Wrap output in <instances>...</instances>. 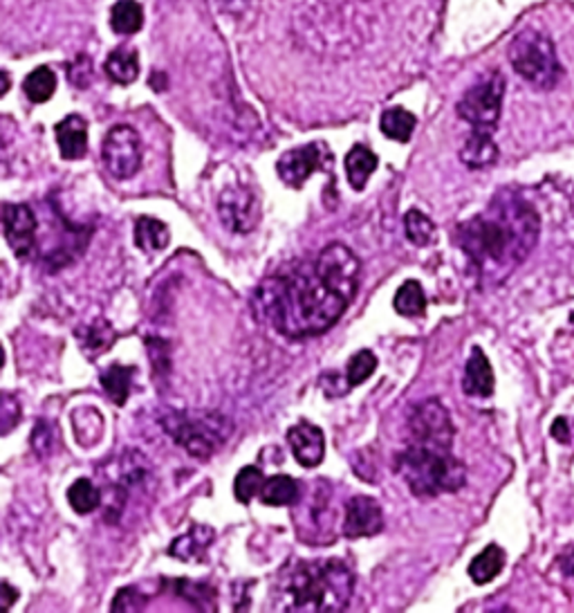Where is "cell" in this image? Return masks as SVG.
<instances>
[{"mask_svg": "<svg viewBox=\"0 0 574 613\" xmlns=\"http://www.w3.org/2000/svg\"><path fill=\"white\" fill-rule=\"evenodd\" d=\"M362 261L343 243H330L313 259L292 261L265 276L254 292L256 317L292 339L333 328L357 295Z\"/></svg>", "mask_w": 574, "mask_h": 613, "instance_id": "cell-1", "label": "cell"}, {"mask_svg": "<svg viewBox=\"0 0 574 613\" xmlns=\"http://www.w3.org/2000/svg\"><path fill=\"white\" fill-rule=\"evenodd\" d=\"M537 209L514 192H500L478 216L460 223L456 243L485 284H498L538 243Z\"/></svg>", "mask_w": 574, "mask_h": 613, "instance_id": "cell-2", "label": "cell"}, {"mask_svg": "<svg viewBox=\"0 0 574 613\" xmlns=\"http://www.w3.org/2000/svg\"><path fill=\"white\" fill-rule=\"evenodd\" d=\"M353 588L354 576L342 559L301 562L281 580L274 607L281 611H343Z\"/></svg>", "mask_w": 574, "mask_h": 613, "instance_id": "cell-3", "label": "cell"}, {"mask_svg": "<svg viewBox=\"0 0 574 613\" xmlns=\"http://www.w3.org/2000/svg\"><path fill=\"white\" fill-rule=\"evenodd\" d=\"M395 472L415 496L458 493L466 481L465 465L451 454V447L422 442H406L395 459Z\"/></svg>", "mask_w": 574, "mask_h": 613, "instance_id": "cell-4", "label": "cell"}, {"mask_svg": "<svg viewBox=\"0 0 574 613\" xmlns=\"http://www.w3.org/2000/svg\"><path fill=\"white\" fill-rule=\"evenodd\" d=\"M159 425L193 459H209L218 447L225 445L231 434V422L213 411H178L167 409L159 416Z\"/></svg>", "mask_w": 574, "mask_h": 613, "instance_id": "cell-5", "label": "cell"}, {"mask_svg": "<svg viewBox=\"0 0 574 613\" xmlns=\"http://www.w3.org/2000/svg\"><path fill=\"white\" fill-rule=\"evenodd\" d=\"M509 63L525 81L543 90L557 86L563 77L552 41L537 29H525L514 38L509 46Z\"/></svg>", "mask_w": 574, "mask_h": 613, "instance_id": "cell-6", "label": "cell"}, {"mask_svg": "<svg viewBox=\"0 0 574 613\" xmlns=\"http://www.w3.org/2000/svg\"><path fill=\"white\" fill-rule=\"evenodd\" d=\"M503 97L505 79L500 77V72H494L465 92V97L458 101V115L466 124H471L474 130L494 133L500 119V110H503Z\"/></svg>", "mask_w": 574, "mask_h": 613, "instance_id": "cell-7", "label": "cell"}, {"mask_svg": "<svg viewBox=\"0 0 574 613\" xmlns=\"http://www.w3.org/2000/svg\"><path fill=\"white\" fill-rule=\"evenodd\" d=\"M106 169L117 180H130L142 167V140L128 124H117L106 133L101 144Z\"/></svg>", "mask_w": 574, "mask_h": 613, "instance_id": "cell-8", "label": "cell"}, {"mask_svg": "<svg viewBox=\"0 0 574 613\" xmlns=\"http://www.w3.org/2000/svg\"><path fill=\"white\" fill-rule=\"evenodd\" d=\"M408 442H422V445H454L456 427L451 422L449 411L440 400L420 402L406 422Z\"/></svg>", "mask_w": 574, "mask_h": 613, "instance_id": "cell-9", "label": "cell"}, {"mask_svg": "<svg viewBox=\"0 0 574 613\" xmlns=\"http://www.w3.org/2000/svg\"><path fill=\"white\" fill-rule=\"evenodd\" d=\"M333 164V155L325 149L323 144L313 142L299 146V149H292L287 153L281 155L279 164H276V171H279L281 180L287 187H303L305 180L310 178L319 169H330Z\"/></svg>", "mask_w": 574, "mask_h": 613, "instance_id": "cell-10", "label": "cell"}, {"mask_svg": "<svg viewBox=\"0 0 574 613\" xmlns=\"http://www.w3.org/2000/svg\"><path fill=\"white\" fill-rule=\"evenodd\" d=\"M218 213L230 232L250 234L261 221V203L247 187H230L218 198Z\"/></svg>", "mask_w": 574, "mask_h": 613, "instance_id": "cell-11", "label": "cell"}, {"mask_svg": "<svg viewBox=\"0 0 574 613\" xmlns=\"http://www.w3.org/2000/svg\"><path fill=\"white\" fill-rule=\"evenodd\" d=\"M36 216L26 203H7L3 207V232L18 259H27L36 247Z\"/></svg>", "mask_w": 574, "mask_h": 613, "instance_id": "cell-12", "label": "cell"}, {"mask_svg": "<svg viewBox=\"0 0 574 613\" xmlns=\"http://www.w3.org/2000/svg\"><path fill=\"white\" fill-rule=\"evenodd\" d=\"M384 528V513L377 499L366 494L350 496L343 505L342 535L348 539L374 537Z\"/></svg>", "mask_w": 574, "mask_h": 613, "instance_id": "cell-13", "label": "cell"}, {"mask_svg": "<svg viewBox=\"0 0 574 613\" xmlns=\"http://www.w3.org/2000/svg\"><path fill=\"white\" fill-rule=\"evenodd\" d=\"M287 445L301 467H316L323 463L325 438L319 427L308 421L296 422L287 430Z\"/></svg>", "mask_w": 574, "mask_h": 613, "instance_id": "cell-14", "label": "cell"}, {"mask_svg": "<svg viewBox=\"0 0 574 613\" xmlns=\"http://www.w3.org/2000/svg\"><path fill=\"white\" fill-rule=\"evenodd\" d=\"M213 539H216V530L211 525L193 524L187 533L173 539L169 555L179 562H207V551Z\"/></svg>", "mask_w": 574, "mask_h": 613, "instance_id": "cell-15", "label": "cell"}, {"mask_svg": "<svg viewBox=\"0 0 574 613\" xmlns=\"http://www.w3.org/2000/svg\"><path fill=\"white\" fill-rule=\"evenodd\" d=\"M494 369H491L487 355L480 347H474L471 358L466 359L462 391L471 398H489L494 393Z\"/></svg>", "mask_w": 574, "mask_h": 613, "instance_id": "cell-16", "label": "cell"}, {"mask_svg": "<svg viewBox=\"0 0 574 613\" xmlns=\"http://www.w3.org/2000/svg\"><path fill=\"white\" fill-rule=\"evenodd\" d=\"M63 160H81L87 151V124L81 115H67L55 126Z\"/></svg>", "mask_w": 574, "mask_h": 613, "instance_id": "cell-17", "label": "cell"}, {"mask_svg": "<svg viewBox=\"0 0 574 613\" xmlns=\"http://www.w3.org/2000/svg\"><path fill=\"white\" fill-rule=\"evenodd\" d=\"M460 160L469 169H487L498 160V146L487 130H471L469 140L460 149Z\"/></svg>", "mask_w": 574, "mask_h": 613, "instance_id": "cell-18", "label": "cell"}, {"mask_svg": "<svg viewBox=\"0 0 574 613\" xmlns=\"http://www.w3.org/2000/svg\"><path fill=\"white\" fill-rule=\"evenodd\" d=\"M345 164V175H348V182L354 192H364L366 189L368 178L377 171L379 158L366 146H353L348 151L343 160Z\"/></svg>", "mask_w": 574, "mask_h": 613, "instance_id": "cell-19", "label": "cell"}, {"mask_svg": "<svg viewBox=\"0 0 574 613\" xmlns=\"http://www.w3.org/2000/svg\"><path fill=\"white\" fill-rule=\"evenodd\" d=\"M171 243V232L167 223L153 216H139L135 223V245L144 252H162Z\"/></svg>", "mask_w": 574, "mask_h": 613, "instance_id": "cell-20", "label": "cell"}, {"mask_svg": "<svg viewBox=\"0 0 574 613\" xmlns=\"http://www.w3.org/2000/svg\"><path fill=\"white\" fill-rule=\"evenodd\" d=\"M72 430L79 445L92 447L104 436V418L95 407H79L70 413Z\"/></svg>", "mask_w": 574, "mask_h": 613, "instance_id": "cell-21", "label": "cell"}, {"mask_svg": "<svg viewBox=\"0 0 574 613\" xmlns=\"http://www.w3.org/2000/svg\"><path fill=\"white\" fill-rule=\"evenodd\" d=\"M106 75L115 81V84H133L139 75V61L138 52L133 47H117L106 58Z\"/></svg>", "mask_w": 574, "mask_h": 613, "instance_id": "cell-22", "label": "cell"}, {"mask_svg": "<svg viewBox=\"0 0 574 613\" xmlns=\"http://www.w3.org/2000/svg\"><path fill=\"white\" fill-rule=\"evenodd\" d=\"M505 568V551L496 544H489L483 553H478L474 557V562L469 564V577L476 584H489L491 580L500 576V571Z\"/></svg>", "mask_w": 574, "mask_h": 613, "instance_id": "cell-23", "label": "cell"}, {"mask_svg": "<svg viewBox=\"0 0 574 613\" xmlns=\"http://www.w3.org/2000/svg\"><path fill=\"white\" fill-rule=\"evenodd\" d=\"M135 367H121V364H113L108 371L101 373V387H104L106 396L115 402L117 407H124L128 402L130 387H133Z\"/></svg>", "mask_w": 574, "mask_h": 613, "instance_id": "cell-24", "label": "cell"}, {"mask_svg": "<svg viewBox=\"0 0 574 613\" xmlns=\"http://www.w3.org/2000/svg\"><path fill=\"white\" fill-rule=\"evenodd\" d=\"M296 499H299V485L292 476L274 474L265 479V485L261 490V501L265 505L283 508V505L296 504Z\"/></svg>", "mask_w": 574, "mask_h": 613, "instance_id": "cell-25", "label": "cell"}, {"mask_svg": "<svg viewBox=\"0 0 574 613\" xmlns=\"http://www.w3.org/2000/svg\"><path fill=\"white\" fill-rule=\"evenodd\" d=\"M415 115L408 113L406 109H400V106H395V109H388L382 113V119H379V129H382V133L386 135L388 140H395V142H408L413 135V130H415Z\"/></svg>", "mask_w": 574, "mask_h": 613, "instance_id": "cell-26", "label": "cell"}, {"mask_svg": "<svg viewBox=\"0 0 574 613\" xmlns=\"http://www.w3.org/2000/svg\"><path fill=\"white\" fill-rule=\"evenodd\" d=\"M144 12L138 0H117L110 9V27L117 34H135L142 29Z\"/></svg>", "mask_w": 574, "mask_h": 613, "instance_id": "cell-27", "label": "cell"}, {"mask_svg": "<svg viewBox=\"0 0 574 613\" xmlns=\"http://www.w3.org/2000/svg\"><path fill=\"white\" fill-rule=\"evenodd\" d=\"M55 90H56V75L47 66H41L36 68V70H32L26 77V81H23V92H26L27 99L34 101V104H46V101L55 95Z\"/></svg>", "mask_w": 574, "mask_h": 613, "instance_id": "cell-28", "label": "cell"}, {"mask_svg": "<svg viewBox=\"0 0 574 613\" xmlns=\"http://www.w3.org/2000/svg\"><path fill=\"white\" fill-rule=\"evenodd\" d=\"M393 306H395V310L402 317H420V315H425L426 296L420 281H406V284H402L400 290L395 292Z\"/></svg>", "mask_w": 574, "mask_h": 613, "instance_id": "cell-29", "label": "cell"}, {"mask_svg": "<svg viewBox=\"0 0 574 613\" xmlns=\"http://www.w3.org/2000/svg\"><path fill=\"white\" fill-rule=\"evenodd\" d=\"M67 504L77 514H90L99 508L101 493L90 479H77L67 490Z\"/></svg>", "mask_w": 574, "mask_h": 613, "instance_id": "cell-30", "label": "cell"}, {"mask_svg": "<svg viewBox=\"0 0 574 613\" xmlns=\"http://www.w3.org/2000/svg\"><path fill=\"white\" fill-rule=\"evenodd\" d=\"M77 338H79L81 348H84L86 353L95 355V353H99V350L108 348L110 344H113L115 330H113V326L108 324V321L99 319V321H92V324H87V326H84V328L77 330Z\"/></svg>", "mask_w": 574, "mask_h": 613, "instance_id": "cell-31", "label": "cell"}, {"mask_svg": "<svg viewBox=\"0 0 574 613\" xmlns=\"http://www.w3.org/2000/svg\"><path fill=\"white\" fill-rule=\"evenodd\" d=\"M404 230H406V238L417 247H426L436 241V225L426 213L420 209H411L404 216Z\"/></svg>", "mask_w": 574, "mask_h": 613, "instance_id": "cell-32", "label": "cell"}, {"mask_svg": "<svg viewBox=\"0 0 574 613\" xmlns=\"http://www.w3.org/2000/svg\"><path fill=\"white\" fill-rule=\"evenodd\" d=\"M262 485H265L262 472L259 467L247 465L236 474V481H233V496L238 499V504H250L254 496L261 494Z\"/></svg>", "mask_w": 574, "mask_h": 613, "instance_id": "cell-33", "label": "cell"}, {"mask_svg": "<svg viewBox=\"0 0 574 613\" xmlns=\"http://www.w3.org/2000/svg\"><path fill=\"white\" fill-rule=\"evenodd\" d=\"M374 369H377V355L373 350L364 348L354 353L348 362V371H345L348 387H359V384L366 382L374 373Z\"/></svg>", "mask_w": 574, "mask_h": 613, "instance_id": "cell-34", "label": "cell"}, {"mask_svg": "<svg viewBox=\"0 0 574 613\" xmlns=\"http://www.w3.org/2000/svg\"><path fill=\"white\" fill-rule=\"evenodd\" d=\"M146 596L142 593H138V588L135 587H126V588H119V593L115 596L113 605H110V609L113 611H139L146 607Z\"/></svg>", "mask_w": 574, "mask_h": 613, "instance_id": "cell-35", "label": "cell"}, {"mask_svg": "<svg viewBox=\"0 0 574 613\" xmlns=\"http://www.w3.org/2000/svg\"><path fill=\"white\" fill-rule=\"evenodd\" d=\"M90 77H92V61L87 57L75 58V63L67 66V79H70V84L86 88L90 84Z\"/></svg>", "mask_w": 574, "mask_h": 613, "instance_id": "cell-36", "label": "cell"}, {"mask_svg": "<svg viewBox=\"0 0 574 613\" xmlns=\"http://www.w3.org/2000/svg\"><path fill=\"white\" fill-rule=\"evenodd\" d=\"M21 422V405L9 393L3 396V434H9Z\"/></svg>", "mask_w": 574, "mask_h": 613, "instance_id": "cell-37", "label": "cell"}, {"mask_svg": "<svg viewBox=\"0 0 574 613\" xmlns=\"http://www.w3.org/2000/svg\"><path fill=\"white\" fill-rule=\"evenodd\" d=\"M52 434L47 431L46 422H38L36 427H34V434H32V445H34V452H47L52 447Z\"/></svg>", "mask_w": 574, "mask_h": 613, "instance_id": "cell-38", "label": "cell"}, {"mask_svg": "<svg viewBox=\"0 0 574 613\" xmlns=\"http://www.w3.org/2000/svg\"><path fill=\"white\" fill-rule=\"evenodd\" d=\"M0 596H3V609H12L14 602L18 600V588H14L9 582L0 584Z\"/></svg>", "mask_w": 574, "mask_h": 613, "instance_id": "cell-39", "label": "cell"}, {"mask_svg": "<svg viewBox=\"0 0 574 613\" xmlns=\"http://www.w3.org/2000/svg\"><path fill=\"white\" fill-rule=\"evenodd\" d=\"M552 436L557 438L559 442H568V441H570V434H568L566 418H557V421L552 422Z\"/></svg>", "mask_w": 574, "mask_h": 613, "instance_id": "cell-40", "label": "cell"}, {"mask_svg": "<svg viewBox=\"0 0 574 613\" xmlns=\"http://www.w3.org/2000/svg\"><path fill=\"white\" fill-rule=\"evenodd\" d=\"M572 573H574V564H572Z\"/></svg>", "mask_w": 574, "mask_h": 613, "instance_id": "cell-41", "label": "cell"}]
</instances>
